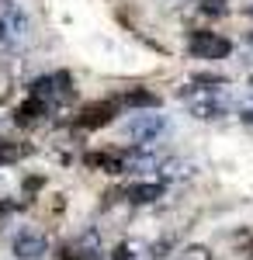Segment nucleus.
Instances as JSON below:
<instances>
[{"label": "nucleus", "instance_id": "4", "mask_svg": "<svg viewBox=\"0 0 253 260\" xmlns=\"http://www.w3.org/2000/svg\"><path fill=\"white\" fill-rule=\"evenodd\" d=\"M187 52L195 59H226L233 52V42L218 31H191L187 39Z\"/></svg>", "mask_w": 253, "mask_h": 260}, {"label": "nucleus", "instance_id": "8", "mask_svg": "<svg viewBox=\"0 0 253 260\" xmlns=\"http://www.w3.org/2000/svg\"><path fill=\"white\" fill-rule=\"evenodd\" d=\"M163 191H167V184H160V180H136L125 191V198L132 201V205H153V201L163 198Z\"/></svg>", "mask_w": 253, "mask_h": 260}, {"label": "nucleus", "instance_id": "3", "mask_svg": "<svg viewBox=\"0 0 253 260\" xmlns=\"http://www.w3.org/2000/svg\"><path fill=\"white\" fill-rule=\"evenodd\" d=\"M163 128H167V118L156 111H136L125 121V132H129V139H136V146H153L163 136Z\"/></svg>", "mask_w": 253, "mask_h": 260}, {"label": "nucleus", "instance_id": "13", "mask_svg": "<svg viewBox=\"0 0 253 260\" xmlns=\"http://www.w3.org/2000/svg\"><path fill=\"white\" fill-rule=\"evenodd\" d=\"M177 260H212V250L208 246H201V243H191V246H184Z\"/></svg>", "mask_w": 253, "mask_h": 260}, {"label": "nucleus", "instance_id": "7", "mask_svg": "<svg viewBox=\"0 0 253 260\" xmlns=\"http://www.w3.org/2000/svg\"><path fill=\"white\" fill-rule=\"evenodd\" d=\"M11 253H14L18 260H42L45 253H49V240H45L42 233H18Z\"/></svg>", "mask_w": 253, "mask_h": 260}, {"label": "nucleus", "instance_id": "12", "mask_svg": "<svg viewBox=\"0 0 253 260\" xmlns=\"http://www.w3.org/2000/svg\"><path fill=\"white\" fill-rule=\"evenodd\" d=\"M24 153H28V146H21V142H0V170H7L11 163H18Z\"/></svg>", "mask_w": 253, "mask_h": 260}, {"label": "nucleus", "instance_id": "16", "mask_svg": "<svg viewBox=\"0 0 253 260\" xmlns=\"http://www.w3.org/2000/svg\"><path fill=\"white\" fill-rule=\"evenodd\" d=\"M11 198V187H7V177H4V170H0V205Z\"/></svg>", "mask_w": 253, "mask_h": 260}, {"label": "nucleus", "instance_id": "1", "mask_svg": "<svg viewBox=\"0 0 253 260\" xmlns=\"http://www.w3.org/2000/svg\"><path fill=\"white\" fill-rule=\"evenodd\" d=\"M205 87H187L184 90V104L187 111L201 121H215V118H226L233 111V90L226 87L222 80H212L205 77Z\"/></svg>", "mask_w": 253, "mask_h": 260}, {"label": "nucleus", "instance_id": "15", "mask_svg": "<svg viewBox=\"0 0 253 260\" xmlns=\"http://www.w3.org/2000/svg\"><path fill=\"white\" fill-rule=\"evenodd\" d=\"M239 118L246 121V125H253V98L246 101V104H243V108H239Z\"/></svg>", "mask_w": 253, "mask_h": 260}, {"label": "nucleus", "instance_id": "18", "mask_svg": "<svg viewBox=\"0 0 253 260\" xmlns=\"http://www.w3.org/2000/svg\"><path fill=\"white\" fill-rule=\"evenodd\" d=\"M239 243H243V246L253 253V229H250V233H243V236H239Z\"/></svg>", "mask_w": 253, "mask_h": 260}, {"label": "nucleus", "instance_id": "14", "mask_svg": "<svg viewBox=\"0 0 253 260\" xmlns=\"http://www.w3.org/2000/svg\"><path fill=\"white\" fill-rule=\"evenodd\" d=\"M139 253H142V243H121L111 260H139Z\"/></svg>", "mask_w": 253, "mask_h": 260}, {"label": "nucleus", "instance_id": "9", "mask_svg": "<svg viewBox=\"0 0 253 260\" xmlns=\"http://www.w3.org/2000/svg\"><path fill=\"white\" fill-rule=\"evenodd\" d=\"M191 174H195V163L177 160V156H163V160L156 163V177H160V184H167V180H187Z\"/></svg>", "mask_w": 253, "mask_h": 260}, {"label": "nucleus", "instance_id": "20", "mask_svg": "<svg viewBox=\"0 0 253 260\" xmlns=\"http://www.w3.org/2000/svg\"><path fill=\"white\" fill-rule=\"evenodd\" d=\"M250 87H253V77H250Z\"/></svg>", "mask_w": 253, "mask_h": 260}, {"label": "nucleus", "instance_id": "17", "mask_svg": "<svg viewBox=\"0 0 253 260\" xmlns=\"http://www.w3.org/2000/svg\"><path fill=\"white\" fill-rule=\"evenodd\" d=\"M243 56H246V59L253 62V31L246 35V39H243Z\"/></svg>", "mask_w": 253, "mask_h": 260}, {"label": "nucleus", "instance_id": "19", "mask_svg": "<svg viewBox=\"0 0 253 260\" xmlns=\"http://www.w3.org/2000/svg\"><path fill=\"white\" fill-rule=\"evenodd\" d=\"M250 14H253V4H250Z\"/></svg>", "mask_w": 253, "mask_h": 260}, {"label": "nucleus", "instance_id": "6", "mask_svg": "<svg viewBox=\"0 0 253 260\" xmlns=\"http://www.w3.org/2000/svg\"><path fill=\"white\" fill-rule=\"evenodd\" d=\"M104 250H101V236L98 229H87L83 236H77L73 243L62 246V260H98Z\"/></svg>", "mask_w": 253, "mask_h": 260}, {"label": "nucleus", "instance_id": "2", "mask_svg": "<svg viewBox=\"0 0 253 260\" xmlns=\"http://www.w3.org/2000/svg\"><path fill=\"white\" fill-rule=\"evenodd\" d=\"M28 39V14L14 0H0V49H18Z\"/></svg>", "mask_w": 253, "mask_h": 260}, {"label": "nucleus", "instance_id": "5", "mask_svg": "<svg viewBox=\"0 0 253 260\" xmlns=\"http://www.w3.org/2000/svg\"><path fill=\"white\" fill-rule=\"evenodd\" d=\"M28 94L45 101V104H56V101L70 98V77H62V73H56V77H39V80H31V90Z\"/></svg>", "mask_w": 253, "mask_h": 260}, {"label": "nucleus", "instance_id": "11", "mask_svg": "<svg viewBox=\"0 0 253 260\" xmlns=\"http://www.w3.org/2000/svg\"><path fill=\"white\" fill-rule=\"evenodd\" d=\"M49 111H52V104H45V101H39V98H28L18 108V121L21 125H35V121H42Z\"/></svg>", "mask_w": 253, "mask_h": 260}, {"label": "nucleus", "instance_id": "10", "mask_svg": "<svg viewBox=\"0 0 253 260\" xmlns=\"http://www.w3.org/2000/svg\"><path fill=\"white\" fill-rule=\"evenodd\" d=\"M118 111V101H98V104H90V108H83V115H80V125L83 128H98L104 121H111Z\"/></svg>", "mask_w": 253, "mask_h": 260}]
</instances>
